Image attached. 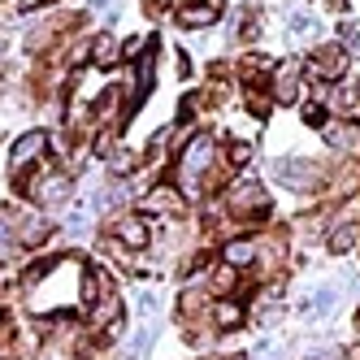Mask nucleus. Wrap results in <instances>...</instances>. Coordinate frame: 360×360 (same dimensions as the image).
Here are the masks:
<instances>
[{"label":"nucleus","instance_id":"1","mask_svg":"<svg viewBox=\"0 0 360 360\" xmlns=\"http://www.w3.org/2000/svg\"><path fill=\"white\" fill-rule=\"evenodd\" d=\"M209 169H213V139L209 135H191L187 148L178 152V187L187 195H200Z\"/></svg>","mask_w":360,"mask_h":360},{"label":"nucleus","instance_id":"2","mask_svg":"<svg viewBox=\"0 0 360 360\" xmlns=\"http://www.w3.org/2000/svg\"><path fill=\"white\" fill-rule=\"evenodd\" d=\"M226 209L243 217L248 226H265L269 221V195L261 183H252V178H235V183L226 187Z\"/></svg>","mask_w":360,"mask_h":360},{"label":"nucleus","instance_id":"3","mask_svg":"<svg viewBox=\"0 0 360 360\" xmlns=\"http://www.w3.org/2000/svg\"><path fill=\"white\" fill-rule=\"evenodd\" d=\"M308 74H313L317 83H339L343 74H347V48H339V44L313 48V57H308Z\"/></svg>","mask_w":360,"mask_h":360},{"label":"nucleus","instance_id":"4","mask_svg":"<svg viewBox=\"0 0 360 360\" xmlns=\"http://www.w3.org/2000/svg\"><path fill=\"white\" fill-rule=\"evenodd\" d=\"M44 152H48V135H44V131L22 135V139L13 143V152H9V174H13V178H22L31 161H35V165L44 161Z\"/></svg>","mask_w":360,"mask_h":360},{"label":"nucleus","instance_id":"5","mask_svg":"<svg viewBox=\"0 0 360 360\" xmlns=\"http://www.w3.org/2000/svg\"><path fill=\"white\" fill-rule=\"evenodd\" d=\"M113 239H117L122 248L139 252V248H148V239H152V226H148V217H117V221H113Z\"/></svg>","mask_w":360,"mask_h":360},{"label":"nucleus","instance_id":"6","mask_svg":"<svg viewBox=\"0 0 360 360\" xmlns=\"http://www.w3.org/2000/svg\"><path fill=\"white\" fill-rule=\"evenodd\" d=\"M221 13V0H187V5H178V27H213Z\"/></svg>","mask_w":360,"mask_h":360},{"label":"nucleus","instance_id":"7","mask_svg":"<svg viewBox=\"0 0 360 360\" xmlns=\"http://www.w3.org/2000/svg\"><path fill=\"white\" fill-rule=\"evenodd\" d=\"M274 174H278L291 191H313V187H317V169H313V161H278Z\"/></svg>","mask_w":360,"mask_h":360},{"label":"nucleus","instance_id":"8","mask_svg":"<svg viewBox=\"0 0 360 360\" xmlns=\"http://www.w3.org/2000/svg\"><path fill=\"white\" fill-rule=\"evenodd\" d=\"M269 96L278 100V105H295V100H300V65H295V61H287L282 70H274Z\"/></svg>","mask_w":360,"mask_h":360},{"label":"nucleus","instance_id":"9","mask_svg":"<svg viewBox=\"0 0 360 360\" xmlns=\"http://www.w3.org/2000/svg\"><path fill=\"white\" fill-rule=\"evenodd\" d=\"M274 57H265V53H248L243 57V65H239V74H243V87H265L269 79H274Z\"/></svg>","mask_w":360,"mask_h":360},{"label":"nucleus","instance_id":"10","mask_svg":"<svg viewBox=\"0 0 360 360\" xmlns=\"http://www.w3.org/2000/svg\"><path fill=\"white\" fill-rule=\"evenodd\" d=\"M27 191H31L39 204H57V200H65V195H70V178H65V174H44L39 183H31Z\"/></svg>","mask_w":360,"mask_h":360},{"label":"nucleus","instance_id":"11","mask_svg":"<svg viewBox=\"0 0 360 360\" xmlns=\"http://www.w3.org/2000/svg\"><path fill=\"white\" fill-rule=\"evenodd\" d=\"M209 321H213L217 330H239V326H243V304H235V300H217V304L209 308Z\"/></svg>","mask_w":360,"mask_h":360},{"label":"nucleus","instance_id":"12","mask_svg":"<svg viewBox=\"0 0 360 360\" xmlns=\"http://www.w3.org/2000/svg\"><path fill=\"white\" fill-rule=\"evenodd\" d=\"M221 256H226V265H235V269H252L256 265V239H230L221 248Z\"/></svg>","mask_w":360,"mask_h":360},{"label":"nucleus","instance_id":"13","mask_svg":"<svg viewBox=\"0 0 360 360\" xmlns=\"http://www.w3.org/2000/svg\"><path fill=\"white\" fill-rule=\"evenodd\" d=\"M356 243H360V221H347V217H343L339 226L330 230V252H334V256H343V252H352Z\"/></svg>","mask_w":360,"mask_h":360},{"label":"nucleus","instance_id":"14","mask_svg":"<svg viewBox=\"0 0 360 360\" xmlns=\"http://www.w3.org/2000/svg\"><path fill=\"white\" fill-rule=\"evenodd\" d=\"M178 209H183V195H178L174 187H157L143 200V213H178Z\"/></svg>","mask_w":360,"mask_h":360},{"label":"nucleus","instance_id":"15","mask_svg":"<svg viewBox=\"0 0 360 360\" xmlns=\"http://www.w3.org/2000/svg\"><path fill=\"white\" fill-rule=\"evenodd\" d=\"M91 61H96V65H117V61H122V44H117L113 35H96V39H91Z\"/></svg>","mask_w":360,"mask_h":360},{"label":"nucleus","instance_id":"16","mask_svg":"<svg viewBox=\"0 0 360 360\" xmlns=\"http://www.w3.org/2000/svg\"><path fill=\"white\" fill-rule=\"evenodd\" d=\"M330 100H334V109H339V113H356L360 109V83H339Z\"/></svg>","mask_w":360,"mask_h":360},{"label":"nucleus","instance_id":"17","mask_svg":"<svg viewBox=\"0 0 360 360\" xmlns=\"http://www.w3.org/2000/svg\"><path fill=\"white\" fill-rule=\"evenodd\" d=\"M243 105L252 109V117H265V113L274 109V96H269L265 87H243Z\"/></svg>","mask_w":360,"mask_h":360},{"label":"nucleus","instance_id":"18","mask_svg":"<svg viewBox=\"0 0 360 360\" xmlns=\"http://www.w3.org/2000/svg\"><path fill=\"white\" fill-rule=\"evenodd\" d=\"M209 282L217 287V295H230V291L239 287V269H235V265H221V269H213V274H209Z\"/></svg>","mask_w":360,"mask_h":360},{"label":"nucleus","instance_id":"19","mask_svg":"<svg viewBox=\"0 0 360 360\" xmlns=\"http://www.w3.org/2000/svg\"><path fill=\"white\" fill-rule=\"evenodd\" d=\"M109 165H113L117 174H131V169L139 165V157H135L131 148H109Z\"/></svg>","mask_w":360,"mask_h":360},{"label":"nucleus","instance_id":"20","mask_svg":"<svg viewBox=\"0 0 360 360\" xmlns=\"http://www.w3.org/2000/svg\"><path fill=\"white\" fill-rule=\"evenodd\" d=\"M235 35H239L243 44H252L256 35H261V18H256V9H248V13L239 18V27H235Z\"/></svg>","mask_w":360,"mask_h":360},{"label":"nucleus","instance_id":"21","mask_svg":"<svg viewBox=\"0 0 360 360\" xmlns=\"http://www.w3.org/2000/svg\"><path fill=\"white\" fill-rule=\"evenodd\" d=\"M226 161H230V165H248V161H252V143H248V139H230V143H226Z\"/></svg>","mask_w":360,"mask_h":360},{"label":"nucleus","instance_id":"22","mask_svg":"<svg viewBox=\"0 0 360 360\" xmlns=\"http://www.w3.org/2000/svg\"><path fill=\"white\" fill-rule=\"evenodd\" d=\"M326 139H330L334 148H352V143H356L360 135L352 131V126H334V122H330V126H326Z\"/></svg>","mask_w":360,"mask_h":360},{"label":"nucleus","instance_id":"23","mask_svg":"<svg viewBox=\"0 0 360 360\" xmlns=\"http://www.w3.org/2000/svg\"><path fill=\"white\" fill-rule=\"evenodd\" d=\"M18 239L27 243V248H35V243H44V239H48V226H44V221H27V226L18 230Z\"/></svg>","mask_w":360,"mask_h":360},{"label":"nucleus","instance_id":"24","mask_svg":"<svg viewBox=\"0 0 360 360\" xmlns=\"http://www.w3.org/2000/svg\"><path fill=\"white\" fill-rule=\"evenodd\" d=\"M304 126H317V131H326L330 126V113L321 105H304Z\"/></svg>","mask_w":360,"mask_h":360},{"label":"nucleus","instance_id":"25","mask_svg":"<svg viewBox=\"0 0 360 360\" xmlns=\"http://www.w3.org/2000/svg\"><path fill=\"white\" fill-rule=\"evenodd\" d=\"M91 61V44H70V65H87Z\"/></svg>","mask_w":360,"mask_h":360},{"label":"nucleus","instance_id":"26","mask_svg":"<svg viewBox=\"0 0 360 360\" xmlns=\"http://www.w3.org/2000/svg\"><path fill=\"white\" fill-rule=\"evenodd\" d=\"M13 239V221H9V213H0V248H5Z\"/></svg>","mask_w":360,"mask_h":360},{"label":"nucleus","instance_id":"27","mask_svg":"<svg viewBox=\"0 0 360 360\" xmlns=\"http://www.w3.org/2000/svg\"><path fill=\"white\" fill-rule=\"evenodd\" d=\"M117 0H96V13H105V9H113Z\"/></svg>","mask_w":360,"mask_h":360},{"label":"nucleus","instance_id":"28","mask_svg":"<svg viewBox=\"0 0 360 360\" xmlns=\"http://www.w3.org/2000/svg\"><path fill=\"white\" fill-rule=\"evenodd\" d=\"M347 360H360V347H356V352H352V356H347Z\"/></svg>","mask_w":360,"mask_h":360}]
</instances>
